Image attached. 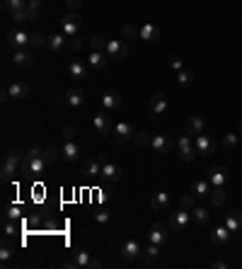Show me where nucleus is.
I'll return each instance as SVG.
<instances>
[{
    "instance_id": "1",
    "label": "nucleus",
    "mask_w": 242,
    "mask_h": 269,
    "mask_svg": "<svg viewBox=\"0 0 242 269\" xmlns=\"http://www.w3.org/2000/svg\"><path fill=\"white\" fill-rule=\"evenodd\" d=\"M41 150H44V148H37V145H34V148L24 155V160H22V175H27V177H39V175H44V170H46L49 165H46Z\"/></svg>"
},
{
    "instance_id": "2",
    "label": "nucleus",
    "mask_w": 242,
    "mask_h": 269,
    "mask_svg": "<svg viewBox=\"0 0 242 269\" xmlns=\"http://www.w3.org/2000/svg\"><path fill=\"white\" fill-rule=\"evenodd\" d=\"M63 267H68V269H102L104 265H102L97 257H92L90 252H85L82 248H75V250H73V260L65 262Z\"/></svg>"
},
{
    "instance_id": "3",
    "label": "nucleus",
    "mask_w": 242,
    "mask_h": 269,
    "mask_svg": "<svg viewBox=\"0 0 242 269\" xmlns=\"http://www.w3.org/2000/svg\"><path fill=\"white\" fill-rule=\"evenodd\" d=\"M22 160H24V158H22V150H20V148H15V150H10V153L5 155V160H2V185H10V182L15 180V175H17Z\"/></svg>"
},
{
    "instance_id": "4",
    "label": "nucleus",
    "mask_w": 242,
    "mask_h": 269,
    "mask_svg": "<svg viewBox=\"0 0 242 269\" xmlns=\"http://www.w3.org/2000/svg\"><path fill=\"white\" fill-rule=\"evenodd\" d=\"M80 29H82V17H80V12H78V10H68V15L60 20V32L70 39V37H78Z\"/></svg>"
},
{
    "instance_id": "5",
    "label": "nucleus",
    "mask_w": 242,
    "mask_h": 269,
    "mask_svg": "<svg viewBox=\"0 0 242 269\" xmlns=\"http://www.w3.org/2000/svg\"><path fill=\"white\" fill-rule=\"evenodd\" d=\"M5 41H7V46H12L15 51H17V49H29V46H32V34L24 32V29H10L7 37H5Z\"/></svg>"
},
{
    "instance_id": "6",
    "label": "nucleus",
    "mask_w": 242,
    "mask_h": 269,
    "mask_svg": "<svg viewBox=\"0 0 242 269\" xmlns=\"http://www.w3.org/2000/svg\"><path fill=\"white\" fill-rule=\"evenodd\" d=\"M92 126H95V131L100 136H109L112 134V114L107 112V109H102V112H97L95 117H92Z\"/></svg>"
},
{
    "instance_id": "7",
    "label": "nucleus",
    "mask_w": 242,
    "mask_h": 269,
    "mask_svg": "<svg viewBox=\"0 0 242 269\" xmlns=\"http://www.w3.org/2000/svg\"><path fill=\"white\" fill-rule=\"evenodd\" d=\"M170 230H172V228H170V226H165V223H153V226H150V230H148V240L162 248V245L170 240Z\"/></svg>"
},
{
    "instance_id": "8",
    "label": "nucleus",
    "mask_w": 242,
    "mask_h": 269,
    "mask_svg": "<svg viewBox=\"0 0 242 269\" xmlns=\"http://www.w3.org/2000/svg\"><path fill=\"white\" fill-rule=\"evenodd\" d=\"M121 257H123L126 262H133V260L143 257V248H141V243L133 240V238L123 240V243H121Z\"/></svg>"
},
{
    "instance_id": "9",
    "label": "nucleus",
    "mask_w": 242,
    "mask_h": 269,
    "mask_svg": "<svg viewBox=\"0 0 242 269\" xmlns=\"http://www.w3.org/2000/svg\"><path fill=\"white\" fill-rule=\"evenodd\" d=\"M60 104H68L70 109H82L85 107V92L82 90H78V87H70L63 97L59 100Z\"/></svg>"
},
{
    "instance_id": "10",
    "label": "nucleus",
    "mask_w": 242,
    "mask_h": 269,
    "mask_svg": "<svg viewBox=\"0 0 242 269\" xmlns=\"http://www.w3.org/2000/svg\"><path fill=\"white\" fill-rule=\"evenodd\" d=\"M177 150H180V158L184 163H191L194 158H196V145L191 143V136L184 134L177 138Z\"/></svg>"
},
{
    "instance_id": "11",
    "label": "nucleus",
    "mask_w": 242,
    "mask_h": 269,
    "mask_svg": "<svg viewBox=\"0 0 242 269\" xmlns=\"http://www.w3.org/2000/svg\"><path fill=\"white\" fill-rule=\"evenodd\" d=\"M104 51H107V56L112 61H119L123 56H128V41H123V39H109Z\"/></svg>"
},
{
    "instance_id": "12",
    "label": "nucleus",
    "mask_w": 242,
    "mask_h": 269,
    "mask_svg": "<svg viewBox=\"0 0 242 269\" xmlns=\"http://www.w3.org/2000/svg\"><path fill=\"white\" fill-rule=\"evenodd\" d=\"M194 145H196V153H199V155H216V141L206 134V131L194 136Z\"/></svg>"
},
{
    "instance_id": "13",
    "label": "nucleus",
    "mask_w": 242,
    "mask_h": 269,
    "mask_svg": "<svg viewBox=\"0 0 242 269\" xmlns=\"http://www.w3.org/2000/svg\"><path fill=\"white\" fill-rule=\"evenodd\" d=\"M121 175H123V167L121 165H117V163H112V160H104L102 163V180L104 182H117V180H121Z\"/></svg>"
},
{
    "instance_id": "14",
    "label": "nucleus",
    "mask_w": 242,
    "mask_h": 269,
    "mask_svg": "<svg viewBox=\"0 0 242 269\" xmlns=\"http://www.w3.org/2000/svg\"><path fill=\"white\" fill-rule=\"evenodd\" d=\"M133 126L128 124V122H119V124H114V129H112V138L117 141V143H128L131 138H133Z\"/></svg>"
},
{
    "instance_id": "15",
    "label": "nucleus",
    "mask_w": 242,
    "mask_h": 269,
    "mask_svg": "<svg viewBox=\"0 0 242 269\" xmlns=\"http://www.w3.org/2000/svg\"><path fill=\"white\" fill-rule=\"evenodd\" d=\"M29 92H32V87H29V83H24V80H12V83L7 85V95H10L12 100H24V97H29Z\"/></svg>"
},
{
    "instance_id": "16",
    "label": "nucleus",
    "mask_w": 242,
    "mask_h": 269,
    "mask_svg": "<svg viewBox=\"0 0 242 269\" xmlns=\"http://www.w3.org/2000/svg\"><path fill=\"white\" fill-rule=\"evenodd\" d=\"M228 177H230V172H228V167H223V165H216V167L208 170V182H211V187H225Z\"/></svg>"
},
{
    "instance_id": "17",
    "label": "nucleus",
    "mask_w": 242,
    "mask_h": 269,
    "mask_svg": "<svg viewBox=\"0 0 242 269\" xmlns=\"http://www.w3.org/2000/svg\"><path fill=\"white\" fill-rule=\"evenodd\" d=\"M167 109H170V102H167L165 92H155V95L150 97V114H153V117H160V114H165Z\"/></svg>"
},
{
    "instance_id": "18",
    "label": "nucleus",
    "mask_w": 242,
    "mask_h": 269,
    "mask_svg": "<svg viewBox=\"0 0 242 269\" xmlns=\"http://www.w3.org/2000/svg\"><path fill=\"white\" fill-rule=\"evenodd\" d=\"M32 63H34V56H32V51H29V49H17V51L12 54V66H15V68L27 70Z\"/></svg>"
},
{
    "instance_id": "19",
    "label": "nucleus",
    "mask_w": 242,
    "mask_h": 269,
    "mask_svg": "<svg viewBox=\"0 0 242 269\" xmlns=\"http://www.w3.org/2000/svg\"><path fill=\"white\" fill-rule=\"evenodd\" d=\"M121 104H123V100H121V95L117 90H107L102 95V107L107 112H117V109H121Z\"/></svg>"
},
{
    "instance_id": "20",
    "label": "nucleus",
    "mask_w": 242,
    "mask_h": 269,
    "mask_svg": "<svg viewBox=\"0 0 242 269\" xmlns=\"http://www.w3.org/2000/svg\"><path fill=\"white\" fill-rule=\"evenodd\" d=\"M160 27L158 24H153V22H143L141 24V39L143 41H150V44H155V41H160Z\"/></svg>"
},
{
    "instance_id": "21",
    "label": "nucleus",
    "mask_w": 242,
    "mask_h": 269,
    "mask_svg": "<svg viewBox=\"0 0 242 269\" xmlns=\"http://www.w3.org/2000/svg\"><path fill=\"white\" fill-rule=\"evenodd\" d=\"M189 221H191V211L180 208L177 213H172V218H170V228H172V230H184V228L189 226Z\"/></svg>"
},
{
    "instance_id": "22",
    "label": "nucleus",
    "mask_w": 242,
    "mask_h": 269,
    "mask_svg": "<svg viewBox=\"0 0 242 269\" xmlns=\"http://www.w3.org/2000/svg\"><path fill=\"white\" fill-rule=\"evenodd\" d=\"M230 230L225 228V226H218V228H213L211 233H208V240H211V245H216V248H221V245H225L228 240H230Z\"/></svg>"
},
{
    "instance_id": "23",
    "label": "nucleus",
    "mask_w": 242,
    "mask_h": 269,
    "mask_svg": "<svg viewBox=\"0 0 242 269\" xmlns=\"http://www.w3.org/2000/svg\"><path fill=\"white\" fill-rule=\"evenodd\" d=\"M150 208L158 211V213H165V211L170 208V194H167V192H155V194L150 197Z\"/></svg>"
},
{
    "instance_id": "24",
    "label": "nucleus",
    "mask_w": 242,
    "mask_h": 269,
    "mask_svg": "<svg viewBox=\"0 0 242 269\" xmlns=\"http://www.w3.org/2000/svg\"><path fill=\"white\" fill-rule=\"evenodd\" d=\"M109 63V56H107V51H92L90 54V59H87V66L90 70H104Z\"/></svg>"
},
{
    "instance_id": "25",
    "label": "nucleus",
    "mask_w": 242,
    "mask_h": 269,
    "mask_svg": "<svg viewBox=\"0 0 242 269\" xmlns=\"http://www.w3.org/2000/svg\"><path fill=\"white\" fill-rule=\"evenodd\" d=\"M206 131V122H203V117H199V114H191L189 119H186V134L189 136H199Z\"/></svg>"
},
{
    "instance_id": "26",
    "label": "nucleus",
    "mask_w": 242,
    "mask_h": 269,
    "mask_svg": "<svg viewBox=\"0 0 242 269\" xmlns=\"http://www.w3.org/2000/svg\"><path fill=\"white\" fill-rule=\"evenodd\" d=\"M102 163H104V160H100V158L85 160V163H82V175H85V177H100V175H102Z\"/></svg>"
},
{
    "instance_id": "27",
    "label": "nucleus",
    "mask_w": 242,
    "mask_h": 269,
    "mask_svg": "<svg viewBox=\"0 0 242 269\" xmlns=\"http://www.w3.org/2000/svg\"><path fill=\"white\" fill-rule=\"evenodd\" d=\"M170 145H172V141H170V136H165V134L153 136V141H150V148H153V153H158V155H165V153L170 150Z\"/></svg>"
},
{
    "instance_id": "28",
    "label": "nucleus",
    "mask_w": 242,
    "mask_h": 269,
    "mask_svg": "<svg viewBox=\"0 0 242 269\" xmlns=\"http://www.w3.org/2000/svg\"><path fill=\"white\" fill-rule=\"evenodd\" d=\"M68 73H70V78H75V80H82V78H87V73H90V66H87V63H82V61H78V59H73V61L68 63Z\"/></svg>"
},
{
    "instance_id": "29",
    "label": "nucleus",
    "mask_w": 242,
    "mask_h": 269,
    "mask_svg": "<svg viewBox=\"0 0 242 269\" xmlns=\"http://www.w3.org/2000/svg\"><path fill=\"white\" fill-rule=\"evenodd\" d=\"M63 160H65V163L80 160V145H78L75 141H65V143H63Z\"/></svg>"
},
{
    "instance_id": "30",
    "label": "nucleus",
    "mask_w": 242,
    "mask_h": 269,
    "mask_svg": "<svg viewBox=\"0 0 242 269\" xmlns=\"http://www.w3.org/2000/svg\"><path fill=\"white\" fill-rule=\"evenodd\" d=\"M46 46H49L51 51H56V54H63L65 46H68V37H65L63 32H60V34H54V37H49Z\"/></svg>"
},
{
    "instance_id": "31",
    "label": "nucleus",
    "mask_w": 242,
    "mask_h": 269,
    "mask_svg": "<svg viewBox=\"0 0 242 269\" xmlns=\"http://www.w3.org/2000/svg\"><path fill=\"white\" fill-rule=\"evenodd\" d=\"M121 39H123V41H133V39H141V24H133V22L123 24V27H121Z\"/></svg>"
},
{
    "instance_id": "32",
    "label": "nucleus",
    "mask_w": 242,
    "mask_h": 269,
    "mask_svg": "<svg viewBox=\"0 0 242 269\" xmlns=\"http://www.w3.org/2000/svg\"><path fill=\"white\" fill-rule=\"evenodd\" d=\"M225 228L230 230V233H238L242 228V211H230L228 216H225Z\"/></svg>"
},
{
    "instance_id": "33",
    "label": "nucleus",
    "mask_w": 242,
    "mask_h": 269,
    "mask_svg": "<svg viewBox=\"0 0 242 269\" xmlns=\"http://www.w3.org/2000/svg\"><path fill=\"white\" fill-rule=\"evenodd\" d=\"M211 189H213V187H211V182H208V180H196V182H194V187H191V194L203 199V197H211Z\"/></svg>"
},
{
    "instance_id": "34",
    "label": "nucleus",
    "mask_w": 242,
    "mask_h": 269,
    "mask_svg": "<svg viewBox=\"0 0 242 269\" xmlns=\"http://www.w3.org/2000/svg\"><path fill=\"white\" fill-rule=\"evenodd\" d=\"M191 218H194V223L196 226H208V208H203V206H194L191 208Z\"/></svg>"
},
{
    "instance_id": "35",
    "label": "nucleus",
    "mask_w": 242,
    "mask_h": 269,
    "mask_svg": "<svg viewBox=\"0 0 242 269\" xmlns=\"http://www.w3.org/2000/svg\"><path fill=\"white\" fill-rule=\"evenodd\" d=\"M143 260L148 262V265H155L158 260H160V245H155V243H150L145 250H143Z\"/></svg>"
},
{
    "instance_id": "36",
    "label": "nucleus",
    "mask_w": 242,
    "mask_h": 269,
    "mask_svg": "<svg viewBox=\"0 0 242 269\" xmlns=\"http://www.w3.org/2000/svg\"><path fill=\"white\" fill-rule=\"evenodd\" d=\"M44 0H27V20H39Z\"/></svg>"
},
{
    "instance_id": "37",
    "label": "nucleus",
    "mask_w": 242,
    "mask_h": 269,
    "mask_svg": "<svg viewBox=\"0 0 242 269\" xmlns=\"http://www.w3.org/2000/svg\"><path fill=\"white\" fill-rule=\"evenodd\" d=\"M2 7L7 15H15V12L27 10V0H2Z\"/></svg>"
},
{
    "instance_id": "38",
    "label": "nucleus",
    "mask_w": 242,
    "mask_h": 269,
    "mask_svg": "<svg viewBox=\"0 0 242 269\" xmlns=\"http://www.w3.org/2000/svg\"><path fill=\"white\" fill-rule=\"evenodd\" d=\"M225 199H228V194L223 192V187H213V189H211V204H213V206H223Z\"/></svg>"
},
{
    "instance_id": "39",
    "label": "nucleus",
    "mask_w": 242,
    "mask_h": 269,
    "mask_svg": "<svg viewBox=\"0 0 242 269\" xmlns=\"http://www.w3.org/2000/svg\"><path fill=\"white\" fill-rule=\"evenodd\" d=\"M107 41H109V39H104L102 34H92V37H90L92 51H104V49H107Z\"/></svg>"
},
{
    "instance_id": "40",
    "label": "nucleus",
    "mask_w": 242,
    "mask_h": 269,
    "mask_svg": "<svg viewBox=\"0 0 242 269\" xmlns=\"http://www.w3.org/2000/svg\"><path fill=\"white\" fill-rule=\"evenodd\" d=\"M177 83H180L182 87L191 85V83H194V73H191V70H186V68H182L180 73H177Z\"/></svg>"
},
{
    "instance_id": "41",
    "label": "nucleus",
    "mask_w": 242,
    "mask_h": 269,
    "mask_svg": "<svg viewBox=\"0 0 242 269\" xmlns=\"http://www.w3.org/2000/svg\"><path fill=\"white\" fill-rule=\"evenodd\" d=\"M223 145H225L228 150H235V148L240 145V136H238V134H228V136H223Z\"/></svg>"
},
{
    "instance_id": "42",
    "label": "nucleus",
    "mask_w": 242,
    "mask_h": 269,
    "mask_svg": "<svg viewBox=\"0 0 242 269\" xmlns=\"http://www.w3.org/2000/svg\"><path fill=\"white\" fill-rule=\"evenodd\" d=\"M12 255H15V250L7 245V243H2V250H0V262L7 267L10 265V260H12Z\"/></svg>"
},
{
    "instance_id": "43",
    "label": "nucleus",
    "mask_w": 242,
    "mask_h": 269,
    "mask_svg": "<svg viewBox=\"0 0 242 269\" xmlns=\"http://www.w3.org/2000/svg\"><path fill=\"white\" fill-rule=\"evenodd\" d=\"M150 141H153V138L145 134V131H141V134L133 136V143H136L138 148H148V145H150Z\"/></svg>"
},
{
    "instance_id": "44",
    "label": "nucleus",
    "mask_w": 242,
    "mask_h": 269,
    "mask_svg": "<svg viewBox=\"0 0 242 269\" xmlns=\"http://www.w3.org/2000/svg\"><path fill=\"white\" fill-rule=\"evenodd\" d=\"M41 155H44V160H46V165H49V167H51V165L56 163V158H59L56 148H44V150H41Z\"/></svg>"
},
{
    "instance_id": "45",
    "label": "nucleus",
    "mask_w": 242,
    "mask_h": 269,
    "mask_svg": "<svg viewBox=\"0 0 242 269\" xmlns=\"http://www.w3.org/2000/svg\"><path fill=\"white\" fill-rule=\"evenodd\" d=\"M196 204H194V194H182L180 197V208H186V211H191Z\"/></svg>"
},
{
    "instance_id": "46",
    "label": "nucleus",
    "mask_w": 242,
    "mask_h": 269,
    "mask_svg": "<svg viewBox=\"0 0 242 269\" xmlns=\"http://www.w3.org/2000/svg\"><path fill=\"white\" fill-rule=\"evenodd\" d=\"M46 41H49V37H44L41 32H34V34H32V46L39 49V46H46Z\"/></svg>"
},
{
    "instance_id": "47",
    "label": "nucleus",
    "mask_w": 242,
    "mask_h": 269,
    "mask_svg": "<svg viewBox=\"0 0 242 269\" xmlns=\"http://www.w3.org/2000/svg\"><path fill=\"white\" fill-rule=\"evenodd\" d=\"M2 230H5V238H12V235L17 233V223L5 218V223H2Z\"/></svg>"
},
{
    "instance_id": "48",
    "label": "nucleus",
    "mask_w": 242,
    "mask_h": 269,
    "mask_svg": "<svg viewBox=\"0 0 242 269\" xmlns=\"http://www.w3.org/2000/svg\"><path fill=\"white\" fill-rule=\"evenodd\" d=\"M112 221V213H107V211H97L95 213V223H100V226H107Z\"/></svg>"
},
{
    "instance_id": "49",
    "label": "nucleus",
    "mask_w": 242,
    "mask_h": 269,
    "mask_svg": "<svg viewBox=\"0 0 242 269\" xmlns=\"http://www.w3.org/2000/svg\"><path fill=\"white\" fill-rule=\"evenodd\" d=\"M80 46H82V37H80V34H78V37H70V39H68V49H70V51H78Z\"/></svg>"
},
{
    "instance_id": "50",
    "label": "nucleus",
    "mask_w": 242,
    "mask_h": 269,
    "mask_svg": "<svg viewBox=\"0 0 242 269\" xmlns=\"http://www.w3.org/2000/svg\"><path fill=\"white\" fill-rule=\"evenodd\" d=\"M170 68H172V70H177V73H180L182 68H184V61H182V56H177V54H175V56H172V59H170Z\"/></svg>"
},
{
    "instance_id": "51",
    "label": "nucleus",
    "mask_w": 242,
    "mask_h": 269,
    "mask_svg": "<svg viewBox=\"0 0 242 269\" xmlns=\"http://www.w3.org/2000/svg\"><path fill=\"white\" fill-rule=\"evenodd\" d=\"M75 136H78V129H75V126H65V129H63V138H65V141H75Z\"/></svg>"
},
{
    "instance_id": "52",
    "label": "nucleus",
    "mask_w": 242,
    "mask_h": 269,
    "mask_svg": "<svg viewBox=\"0 0 242 269\" xmlns=\"http://www.w3.org/2000/svg\"><path fill=\"white\" fill-rule=\"evenodd\" d=\"M5 218H7V221H17V218H20V208H15V206L7 208V211H5Z\"/></svg>"
},
{
    "instance_id": "53",
    "label": "nucleus",
    "mask_w": 242,
    "mask_h": 269,
    "mask_svg": "<svg viewBox=\"0 0 242 269\" xmlns=\"http://www.w3.org/2000/svg\"><path fill=\"white\" fill-rule=\"evenodd\" d=\"M82 2H85V0H65L68 10H80V7H82Z\"/></svg>"
},
{
    "instance_id": "54",
    "label": "nucleus",
    "mask_w": 242,
    "mask_h": 269,
    "mask_svg": "<svg viewBox=\"0 0 242 269\" xmlns=\"http://www.w3.org/2000/svg\"><path fill=\"white\" fill-rule=\"evenodd\" d=\"M211 267H213V269H225V267H228V262H223V260H216V262H211Z\"/></svg>"
},
{
    "instance_id": "55",
    "label": "nucleus",
    "mask_w": 242,
    "mask_h": 269,
    "mask_svg": "<svg viewBox=\"0 0 242 269\" xmlns=\"http://www.w3.org/2000/svg\"><path fill=\"white\" fill-rule=\"evenodd\" d=\"M238 134H240V136H242V124H240V129H238Z\"/></svg>"
}]
</instances>
